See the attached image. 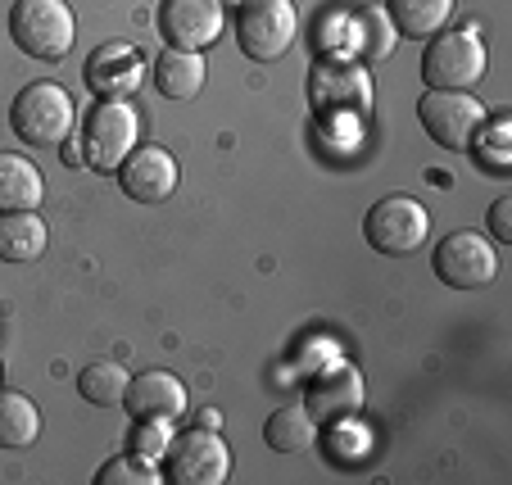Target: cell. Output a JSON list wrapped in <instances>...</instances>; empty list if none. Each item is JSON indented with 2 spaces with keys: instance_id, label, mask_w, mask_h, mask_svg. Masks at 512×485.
Returning <instances> with one entry per match:
<instances>
[{
  "instance_id": "6da1fadb",
  "label": "cell",
  "mask_w": 512,
  "mask_h": 485,
  "mask_svg": "<svg viewBox=\"0 0 512 485\" xmlns=\"http://www.w3.org/2000/svg\"><path fill=\"white\" fill-rule=\"evenodd\" d=\"M372 73L354 59H318L309 68V109L318 123H349L358 127L372 114Z\"/></svg>"
},
{
  "instance_id": "7a4b0ae2",
  "label": "cell",
  "mask_w": 512,
  "mask_h": 485,
  "mask_svg": "<svg viewBox=\"0 0 512 485\" xmlns=\"http://www.w3.org/2000/svg\"><path fill=\"white\" fill-rule=\"evenodd\" d=\"M141 141V114H136L132 100H96L82 118V164L96 168V173H118L123 159L136 150Z\"/></svg>"
},
{
  "instance_id": "3957f363",
  "label": "cell",
  "mask_w": 512,
  "mask_h": 485,
  "mask_svg": "<svg viewBox=\"0 0 512 485\" xmlns=\"http://www.w3.org/2000/svg\"><path fill=\"white\" fill-rule=\"evenodd\" d=\"M10 127L23 146H64L78 127V105L59 82H28L10 105Z\"/></svg>"
},
{
  "instance_id": "277c9868",
  "label": "cell",
  "mask_w": 512,
  "mask_h": 485,
  "mask_svg": "<svg viewBox=\"0 0 512 485\" xmlns=\"http://www.w3.org/2000/svg\"><path fill=\"white\" fill-rule=\"evenodd\" d=\"M485 37L481 28H454L426 37L422 50V78L431 91H472L485 78Z\"/></svg>"
},
{
  "instance_id": "5b68a950",
  "label": "cell",
  "mask_w": 512,
  "mask_h": 485,
  "mask_svg": "<svg viewBox=\"0 0 512 485\" xmlns=\"http://www.w3.org/2000/svg\"><path fill=\"white\" fill-rule=\"evenodd\" d=\"M10 37L23 55L55 64L78 41V14L68 10V0H14Z\"/></svg>"
},
{
  "instance_id": "8992f818",
  "label": "cell",
  "mask_w": 512,
  "mask_h": 485,
  "mask_svg": "<svg viewBox=\"0 0 512 485\" xmlns=\"http://www.w3.org/2000/svg\"><path fill=\"white\" fill-rule=\"evenodd\" d=\"M363 236L377 254L386 259H408L426 245L431 236V214H426V204L413 200V195H386L368 209L363 218Z\"/></svg>"
},
{
  "instance_id": "52a82bcc",
  "label": "cell",
  "mask_w": 512,
  "mask_h": 485,
  "mask_svg": "<svg viewBox=\"0 0 512 485\" xmlns=\"http://www.w3.org/2000/svg\"><path fill=\"white\" fill-rule=\"evenodd\" d=\"M295 32H300V14H295V0H245L241 14H236V41L250 59L272 64L295 46Z\"/></svg>"
},
{
  "instance_id": "ba28073f",
  "label": "cell",
  "mask_w": 512,
  "mask_h": 485,
  "mask_svg": "<svg viewBox=\"0 0 512 485\" xmlns=\"http://www.w3.org/2000/svg\"><path fill=\"white\" fill-rule=\"evenodd\" d=\"M431 268L449 291H485L499 277V254L481 232H449L435 245Z\"/></svg>"
},
{
  "instance_id": "9c48e42d",
  "label": "cell",
  "mask_w": 512,
  "mask_h": 485,
  "mask_svg": "<svg viewBox=\"0 0 512 485\" xmlns=\"http://www.w3.org/2000/svg\"><path fill=\"white\" fill-rule=\"evenodd\" d=\"M417 118H422V132L431 136L435 146L445 150H472V136L481 132L485 105L467 91H426L417 100Z\"/></svg>"
},
{
  "instance_id": "30bf717a",
  "label": "cell",
  "mask_w": 512,
  "mask_h": 485,
  "mask_svg": "<svg viewBox=\"0 0 512 485\" xmlns=\"http://www.w3.org/2000/svg\"><path fill=\"white\" fill-rule=\"evenodd\" d=\"M232 476V449L218 431L195 427L168 445L164 481L173 485H223Z\"/></svg>"
},
{
  "instance_id": "8fae6325",
  "label": "cell",
  "mask_w": 512,
  "mask_h": 485,
  "mask_svg": "<svg viewBox=\"0 0 512 485\" xmlns=\"http://www.w3.org/2000/svg\"><path fill=\"white\" fill-rule=\"evenodd\" d=\"M227 28V0H164L159 37L173 50H209Z\"/></svg>"
},
{
  "instance_id": "7c38bea8",
  "label": "cell",
  "mask_w": 512,
  "mask_h": 485,
  "mask_svg": "<svg viewBox=\"0 0 512 485\" xmlns=\"http://www.w3.org/2000/svg\"><path fill=\"white\" fill-rule=\"evenodd\" d=\"M363 395H368L363 372H358L354 363L336 359L309 381V390H304V408L313 413V422H331V427H336V422H349L358 408H363Z\"/></svg>"
},
{
  "instance_id": "4fadbf2b",
  "label": "cell",
  "mask_w": 512,
  "mask_h": 485,
  "mask_svg": "<svg viewBox=\"0 0 512 485\" xmlns=\"http://www.w3.org/2000/svg\"><path fill=\"white\" fill-rule=\"evenodd\" d=\"M118 186L136 204H159L177 191V159L164 146H136L118 168Z\"/></svg>"
},
{
  "instance_id": "5bb4252c",
  "label": "cell",
  "mask_w": 512,
  "mask_h": 485,
  "mask_svg": "<svg viewBox=\"0 0 512 485\" xmlns=\"http://www.w3.org/2000/svg\"><path fill=\"white\" fill-rule=\"evenodd\" d=\"M186 386L173 377V372H141V377L127 381L123 408L136 422H177L186 413Z\"/></svg>"
},
{
  "instance_id": "9a60e30c",
  "label": "cell",
  "mask_w": 512,
  "mask_h": 485,
  "mask_svg": "<svg viewBox=\"0 0 512 485\" xmlns=\"http://www.w3.org/2000/svg\"><path fill=\"white\" fill-rule=\"evenodd\" d=\"M141 73L145 64L136 55V46H127V41H105L87 59V87L100 100H127V91L141 87Z\"/></svg>"
},
{
  "instance_id": "2e32d148",
  "label": "cell",
  "mask_w": 512,
  "mask_h": 485,
  "mask_svg": "<svg viewBox=\"0 0 512 485\" xmlns=\"http://www.w3.org/2000/svg\"><path fill=\"white\" fill-rule=\"evenodd\" d=\"M46 195V177L28 155L0 150V214H23V209H41Z\"/></svg>"
},
{
  "instance_id": "e0dca14e",
  "label": "cell",
  "mask_w": 512,
  "mask_h": 485,
  "mask_svg": "<svg viewBox=\"0 0 512 485\" xmlns=\"http://www.w3.org/2000/svg\"><path fill=\"white\" fill-rule=\"evenodd\" d=\"M204 73H209V68H204L200 50H173L168 46L164 55L155 59V73H150V78H155V91L164 100H195L204 91Z\"/></svg>"
},
{
  "instance_id": "ac0fdd59",
  "label": "cell",
  "mask_w": 512,
  "mask_h": 485,
  "mask_svg": "<svg viewBox=\"0 0 512 485\" xmlns=\"http://www.w3.org/2000/svg\"><path fill=\"white\" fill-rule=\"evenodd\" d=\"M46 218L37 209H23V214H0V259L5 263H32L46 254Z\"/></svg>"
},
{
  "instance_id": "d6986e66",
  "label": "cell",
  "mask_w": 512,
  "mask_h": 485,
  "mask_svg": "<svg viewBox=\"0 0 512 485\" xmlns=\"http://www.w3.org/2000/svg\"><path fill=\"white\" fill-rule=\"evenodd\" d=\"M386 14L404 41H426L435 32H445V23L454 19V0H386Z\"/></svg>"
},
{
  "instance_id": "ffe728a7",
  "label": "cell",
  "mask_w": 512,
  "mask_h": 485,
  "mask_svg": "<svg viewBox=\"0 0 512 485\" xmlns=\"http://www.w3.org/2000/svg\"><path fill=\"white\" fill-rule=\"evenodd\" d=\"M313 436H318V422H313V413L304 404H281L263 422V440L277 454H304L313 445Z\"/></svg>"
},
{
  "instance_id": "44dd1931",
  "label": "cell",
  "mask_w": 512,
  "mask_h": 485,
  "mask_svg": "<svg viewBox=\"0 0 512 485\" xmlns=\"http://www.w3.org/2000/svg\"><path fill=\"white\" fill-rule=\"evenodd\" d=\"M41 436V408L23 390H0V449H28Z\"/></svg>"
},
{
  "instance_id": "7402d4cb",
  "label": "cell",
  "mask_w": 512,
  "mask_h": 485,
  "mask_svg": "<svg viewBox=\"0 0 512 485\" xmlns=\"http://www.w3.org/2000/svg\"><path fill=\"white\" fill-rule=\"evenodd\" d=\"M127 368L123 363H109V359H96V363H87V368L78 372V395L87 399V404H96V408H118L123 404V395H127Z\"/></svg>"
},
{
  "instance_id": "603a6c76",
  "label": "cell",
  "mask_w": 512,
  "mask_h": 485,
  "mask_svg": "<svg viewBox=\"0 0 512 485\" xmlns=\"http://www.w3.org/2000/svg\"><path fill=\"white\" fill-rule=\"evenodd\" d=\"M159 481H164V472L155 467V458L141 454H118L96 472V485H159Z\"/></svg>"
},
{
  "instance_id": "cb8c5ba5",
  "label": "cell",
  "mask_w": 512,
  "mask_h": 485,
  "mask_svg": "<svg viewBox=\"0 0 512 485\" xmlns=\"http://www.w3.org/2000/svg\"><path fill=\"white\" fill-rule=\"evenodd\" d=\"M472 146H476V159H481L490 173H508L512 155H508V114H494L481 123V132L472 136Z\"/></svg>"
},
{
  "instance_id": "d4e9b609",
  "label": "cell",
  "mask_w": 512,
  "mask_h": 485,
  "mask_svg": "<svg viewBox=\"0 0 512 485\" xmlns=\"http://www.w3.org/2000/svg\"><path fill=\"white\" fill-rule=\"evenodd\" d=\"M358 50H363V59L368 64H377V59H386L390 50L399 46V32H395V23H390V14L386 10H368L363 19H358Z\"/></svg>"
},
{
  "instance_id": "484cf974",
  "label": "cell",
  "mask_w": 512,
  "mask_h": 485,
  "mask_svg": "<svg viewBox=\"0 0 512 485\" xmlns=\"http://www.w3.org/2000/svg\"><path fill=\"white\" fill-rule=\"evenodd\" d=\"M173 422H136L132 427V454L141 458H159L168 454V445H173Z\"/></svg>"
},
{
  "instance_id": "4316f807",
  "label": "cell",
  "mask_w": 512,
  "mask_h": 485,
  "mask_svg": "<svg viewBox=\"0 0 512 485\" xmlns=\"http://www.w3.org/2000/svg\"><path fill=\"white\" fill-rule=\"evenodd\" d=\"M490 232H494V241H503V245L512 241V200L490 204Z\"/></svg>"
},
{
  "instance_id": "83f0119b",
  "label": "cell",
  "mask_w": 512,
  "mask_h": 485,
  "mask_svg": "<svg viewBox=\"0 0 512 485\" xmlns=\"http://www.w3.org/2000/svg\"><path fill=\"white\" fill-rule=\"evenodd\" d=\"M200 427L218 431V427H223V413H218V408H200Z\"/></svg>"
}]
</instances>
